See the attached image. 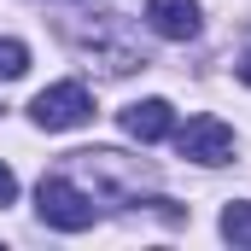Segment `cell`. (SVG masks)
<instances>
[{"mask_svg": "<svg viewBox=\"0 0 251 251\" xmlns=\"http://www.w3.org/2000/svg\"><path fill=\"white\" fill-rule=\"evenodd\" d=\"M76 47L94 59V70H100V76H128V70H146V47L128 35V24L117 18V12H105L100 24H88V29L76 35Z\"/></svg>", "mask_w": 251, "mask_h": 251, "instance_id": "cell-1", "label": "cell"}, {"mask_svg": "<svg viewBox=\"0 0 251 251\" xmlns=\"http://www.w3.org/2000/svg\"><path fill=\"white\" fill-rule=\"evenodd\" d=\"M123 134L128 140H140V146H152V140H164V134H176V105L170 100H134L123 105Z\"/></svg>", "mask_w": 251, "mask_h": 251, "instance_id": "cell-6", "label": "cell"}, {"mask_svg": "<svg viewBox=\"0 0 251 251\" xmlns=\"http://www.w3.org/2000/svg\"><path fill=\"white\" fill-rule=\"evenodd\" d=\"M76 176L94 181V199H140V181L146 170H134L123 152H76Z\"/></svg>", "mask_w": 251, "mask_h": 251, "instance_id": "cell-3", "label": "cell"}, {"mask_svg": "<svg viewBox=\"0 0 251 251\" xmlns=\"http://www.w3.org/2000/svg\"><path fill=\"white\" fill-rule=\"evenodd\" d=\"M176 152L193 158V164H204V170H216V164L234 158V128L222 123V117H187V123L176 128Z\"/></svg>", "mask_w": 251, "mask_h": 251, "instance_id": "cell-5", "label": "cell"}, {"mask_svg": "<svg viewBox=\"0 0 251 251\" xmlns=\"http://www.w3.org/2000/svg\"><path fill=\"white\" fill-rule=\"evenodd\" d=\"M12 199H18V176H12V170H6V164H0V210H6V204H12Z\"/></svg>", "mask_w": 251, "mask_h": 251, "instance_id": "cell-10", "label": "cell"}, {"mask_svg": "<svg viewBox=\"0 0 251 251\" xmlns=\"http://www.w3.org/2000/svg\"><path fill=\"white\" fill-rule=\"evenodd\" d=\"M240 82H251V47H246V59H240Z\"/></svg>", "mask_w": 251, "mask_h": 251, "instance_id": "cell-11", "label": "cell"}, {"mask_svg": "<svg viewBox=\"0 0 251 251\" xmlns=\"http://www.w3.org/2000/svg\"><path fill=\"white\" fill-rule=\"evenodd\" d=\"M29 70V47L18 41V35H0V82H12V76H24Z\"/></svg>", "mask_w": 251, "mask_h": 251, "instance_id": "cell-9", "label": "cell"}, {"mask_svg": "<svg viewBox=\"0 0 251 251\" xmlns=\"http://www.w3.org/2000/svg\"><path fill=\"white\" fill-rule=\"evenodd\" d=\"M222 240H234V246H251V204H246V199H234V204L222 210Z\"/></svg>", "mask_w": 251, "mask_h": 251, "instance_id": "cell-8", "label": "cell"}, {"mask_svg": "<svg viewBox=\"0 0 251 251\" xmlns=\"http://www.w3.org/2000/svg\"><path fill=\"white\" fill-rule=\"evenodd\" d=\"M29 117L47 128V134H59V128H82L88 117H94V100H88L82 82H53V88H41V94L29 100Z\"/></svg>", "mask_w": 251, "mask_h": 251, "instance_id": "cell-4", "label": "cell"}, {"mask_svg": "<svg viewBox=\"0 0 251 251\" xmlns=\"http://www.w3.org/2000/svg\"><path fill=\"white\" fill-rule=\"evenodd\" d=\"M35 210H41V222L59 228V234H82V228H94V216H100L94 193L76 187L70 176H41V187H35Z\"/></svg>", "mask_w": 251, "mask_h": 251, "instance_id": "cell-2", "label": "cell"}, {"mask_svg": "<svg viewBox=\"0 0 251 251\" xmlns=\"http://www.w3.org/2000/svg\"><path fill=\"white\" fill-rule=\"evenodd\" d=\"M146 24H152V35H164V41H193V35L204 29L199 0H146Z\"/></svg>", "mask_w": 251, "mask_h": 251, "instance_id": "cell-7", "label": "cell"}]
</instances>
